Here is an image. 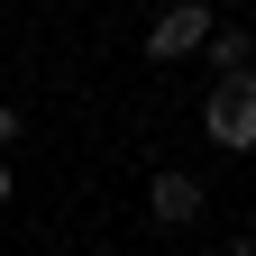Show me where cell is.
Listing matches in <instances>:
<instances>
[{
    "label": "cell",
    "mask_w": 256,
    "mask_h": 256,
    "mask_svg": "<svg viewBox=\"0 0 256 256\" xmlns=\"http://www.w3.org/2000/svg\"><path fill=\"white\" fill-rule=\"evenodd\" d=\"M202 138H210L220 156H247V146H256V64L210 82V101H202Z\"/></svg>",
    "instance_id": "6da1fadb"
},
{
    "label": "cell",
    "mask_w": 256,
    "mask_h": 256,
    "mask_svg": "<svg viewBox=\"0 0 256 256\" xmlns=\"http://www.w3.org/2000/svg\"><path fill=\"white\" fill-rule=\"evenodd\" d=\"M202 37H210V10L202 0H174V10L146 28V55L156 64H183V55H202Z\"/></svg>",
    "instance_id": "7a4b0ae2"
},
{
    "label": "cell",
    "mask_w": 256,
    "mask_h": 256,
    "mask_svg": "<svg viewBox=\"0 0 256 256\" xmlns=\"http://www.w3.org/2000/svg\"><path fill=\"white\" fill-rule=\"evenodd\" d=\"M146 210L165 220V229H183V220H202V183H192V174H156L146 183Z\"/></svg>",
    "instance_id": "3957f363"
},
{
    "label": "cell",
    "mask_w": 256,
    "mask_h": 256,
    "mask_svg": "<svg viewBox=\"0 0 256 256\" xmlns=\"http://www.w3.org/2000/svg\"><path fill=\"white\" fill-rule=\"evenodd\" d=\"M202 55H210V74H247V64H256V37H247V28H220V18H210Z\"/></svg>",
    "instance_id": "277c9868"
},
{
    "label": "cell",
    "mask_w": 256,
    "mask_h": 256,
    "mask_svg": "<svg viewBox=\"0 0 256 256\" xmlns=\"http://www.w3.org/2000/svg\"><path fill=\"white\" fill-rule=\"evenodd\" d=\"M18 128H28V119H18L10 101H0V156H10V146H18Z\"/></svg>",
    "instance_id": "5b68a950"
},
{
    "label": "cell",
    "mask_w": 256,
    "mask_h": 256,
    "mask_svg": "<svg viewBox=\"0 0 256 256\" xmlns=\"http://www.w3.org/2000/svg\"><path fill=\"white\" fill-rule=\"evenodd\" d=\"M0 210H10V156H0Z\"/></svg>",
    "instance_id": "8992f818"
},
{
    "label": "cell",
    "mask_w": 256,
    "mask_h": 256,
    "mask_svg": "<svg viewBox=\"0 0 256 256\" xmlns=\"http://www.w3.org/2000/svg\"><path fill=\"white\" fill-rule=\"evenodd\" d=\"M229 256H256V238H238V247H229Z\"/></svg>",
    "instance_id": "52a82bcc"
}]
</instances>
